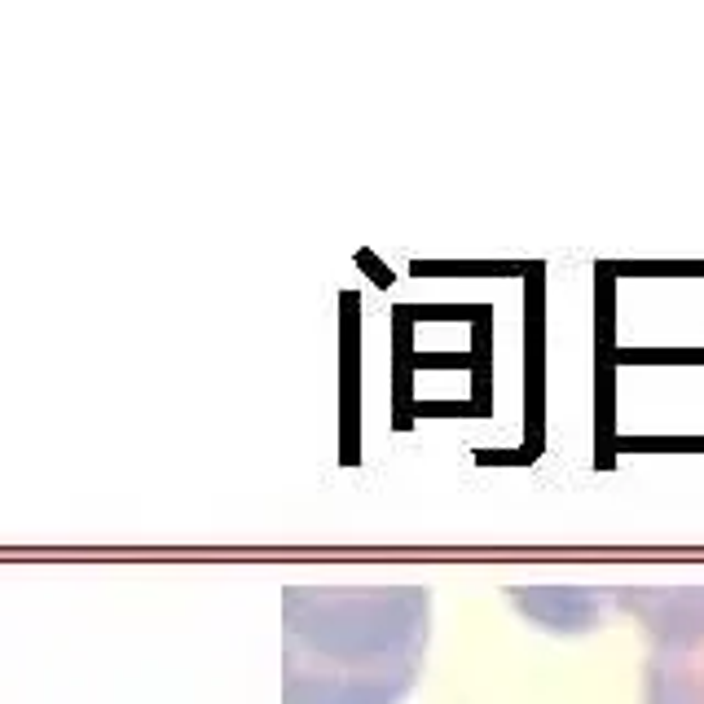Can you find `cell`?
Segmentation results:
<instances>
[{
  "label": "cell",
  "instance_id": "cell-2",
  "mask_svg": "<svg viewBox=\"0 0 704 704\" xmlns=\"http://www.w3.org/2000/svg\"><path fill=\"white\" fill-rule=\"evenodd\" d=\"M647 704H704V590L652 616Z\"/></svg>",
  "mask_w": 704,
  "mask_h": 704
},
{
  "label": "cell",
  "instance_id": "cell-1",
  "mask_svg": "<svg viewBox=\"0 0 704 704\" xmlns=\"http://www.w3.org/2000/svg\"><path fill=\"white\" fill-rule=\"evenodd\" d=\"M427 652V590L286 594V704H401Z\"/></svg>",
  "mask_w": 704,
  "mask_h": 704
}]
</instances>
